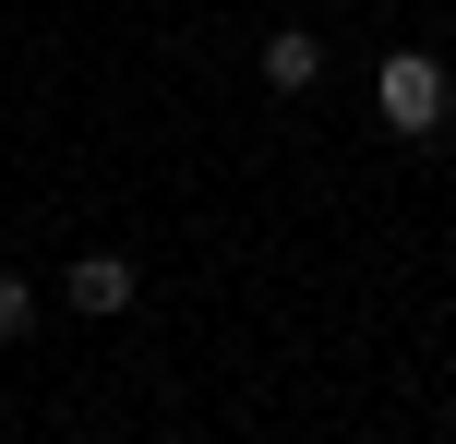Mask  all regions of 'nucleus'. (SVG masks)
<instances>
[{"label":"nucleus","instance_id":"obj_3","mask_svg":"<svg viewBox=\"0 0 456 444\" xmlns=\"http://www.w3.org/2000/svg\"><path fill=\"white\" fill-rule=\"evenodd\" d=\"M313 72H324V36H265V85L276 96H300Z\"/></svg>","mask_w":456,"mask_h":444},{"label":"nucleus","instance_id":"obj_2","mask_svg":"<svg viewBox=\"0 0 456 444\" xmlns=\"http://www.w3.org/2000/svg\"><path fill=\"white\" fill-rule=\"evenodd\" d=\"M72 312H85V325H96V312H133V264L85 253V264H72Z\"/></svg>","mask_w":456,"mask_h":444},{"label":"nucleus","instance_id":"obj_4","mask_svg":"<svg viewBox=\"0 0 456 444\" xmlns=\"http://www.w3.org/2000/svg\"><path fill=\"white\" fill-rule=\"evenodd\" d=\"M24 312H37V301H24V277H0V336H24Z\"/></svg>","mask_w":456,"mask_h":444},{"label":"nucleus","instance_id":"obj_1","mask_svg":"<svg viewBox=\"0 0 456 444\" xmlns=\"http://www.w3.org/2000/svg\"><path fill=\"white\" fill-rule=\"evenodd\" d=\"M372 109H385V133H444L456 85H444V61H433V48H396V61H385V85H372Z\"/></svg>","mask_w":456,"mask_h":444}]
</instances>
